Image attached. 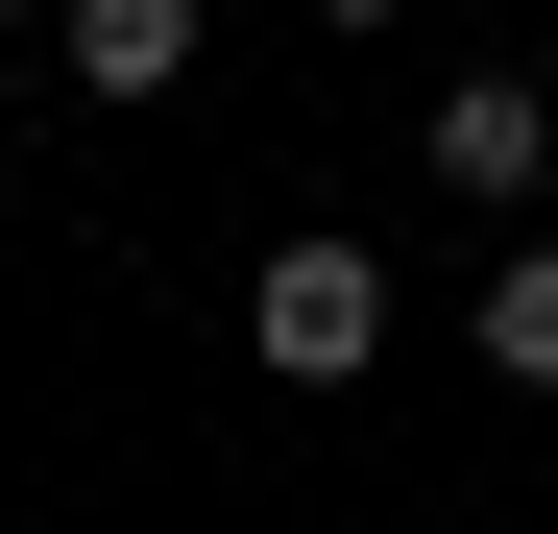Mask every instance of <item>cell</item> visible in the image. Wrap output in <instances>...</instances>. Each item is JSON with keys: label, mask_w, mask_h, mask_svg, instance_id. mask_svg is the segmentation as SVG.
Segmentation results:
<instances>
[{"label": "cell", "mask_w": 558, "mask_h": 534, "mask_svg": "<svg viewBox=\"0 0 558 534\" xmlns=\"http://www.w3.org/2000/svg\"><path fill=\"white\" fill-rule=\"evenodd\" d=\"M0 25H25V49H49V25H73V0H0Z\"/></svg>", "instance_id": "6"}, {"label": "cell", "mask_w": 558, "mask_h": 534, "mask_svg": "<svg viewBox=\"0 0 558 534\" xmlns=\"http://www.w3.org/2000/svg\"><path fill=\"white\" fill-rule=\"evenodd\" d=\"M486 389H558V243L486 267Z\"/></svg>", "instance_id": "4"}, {"label": "cell", "mask_w": 558, "mask_h": 534, "mask_svg": "<svg viewBox=\"0 0 558 534\" xmlns=\"http://www.w3.org/2000/svg\"><path fill=\"white\" fill-rule=\"evenodd\" d=\"M316 25H413V0H316Z\"/></svg>", "instance_id": "5"}, {"label": "cell", "mask_w": 558, "mask_h": 534, "mask_svg": "<svg viewBox=\"0 0 558 534\" xmlns=\"http://www.w3.org/2000/svg\"><path fill=\"white\" fill-rule=\"evenodd\" d=\"M49 73H73V98H170V73H195V0H73Z\"/></svg>", "instance_id": "3"}, {"label": "cell", "mask_w": 558, "mask_h": 534, "mask_svg": "<svg viewBox=\"0 0 558 534\" xmlns=\"http://www.w3.org/2000/svg\"><path fill=\"white\" fill-rule=\"evenodd\" d=\"M413 146H437V195H461V219H534L558 98H534V73H437V122H413Z\"/></svg>", "instance_id": "2"}, {"label": "cell", "mask_w": 558, "mask_h": 534, "mask_svg": "<svg viewBox=\"0 0 558 534\" xmlns=\"http://www.w3.org/2000/svg\"><path fill=\"white\" fill-rule=\"evenodd\" d=\"M243 340H267V389H364L389 365V243H267L243 267Z\"/></svg>", "instance_id": "1"}]
</instances>
